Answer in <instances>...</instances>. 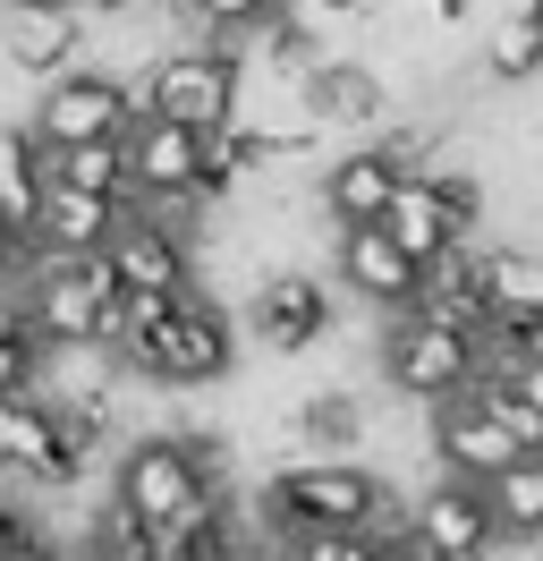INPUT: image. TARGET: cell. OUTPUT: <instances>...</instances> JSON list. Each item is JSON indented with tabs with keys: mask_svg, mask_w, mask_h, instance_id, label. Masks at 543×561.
Segmentation results:
<instances>
[{
	"mask_svg": "<svg viewBox=\"0 0 543 561\" xmlns=\"http://www.w3.org/2000/svg\"><path fill=\"white\" fill-rule=\"evenodd\" d=\"M382 519H400V502L382 485V468L366 459H280L264 485L246 527L272 545H298V536H373Z\"/></svg>",
	"mask_w": 543,
	"mask_h": 561,
	"instance_id": "1",
	"label": "cell"
},
{
	"mask_svg": "<svg viewBox=\"0 0 543 561\" xmlns=\"http://www.w3.org/2000/svg\"><path fill=\"white\" fill-rule=\"evenodd\" d=\"M238 350H246L238 316L221 307V298L187 289V298H170L145 332L119 341V366L145 375V383H162V391H204V383H221V375L238 366Z\"/></svg>",
	"mask_w": 543,
	"mask_h": 561,
	"instance_id": "2",
	"label": "cell"
},
{
	"mask_svg": "<svg viewBox=\"0 0 543 561\" xmlns=\"http://www.w3.org/2000/svg\"><path fill=\"white\" fill-rule=\"evenodd\" d=\"M204 493H230V451L204 434H145V443H119L111 459V502L145 527H170Z\"/></svg>",
	"mask_w": 543,
	"mask_h": 561,
	"instance_id": "3",
	"label": "cell"
},
{
	"mask_svg": "<svg viewBox=\"0 0 543 561\" xmlns=\"http://www.w3.org/2000/svg\"><path fill=\"white\" fill-rule=\"evenodd\" d=\"M18 307L43 332V350H111L119 341V280L102 255H34L18 280Z\"/></svg>",
	"mask_w": 543,
	"mask_h": 561,
	"instance_id": "4",
	"label": "cell"
},
{
	"mask_svg": "<svg viewBox=\"0 0 543 561\" xmlns=\"http://www.w3.org/2000/svg\"><path fill=\"white\" fill-rule=\"evenodd\" d=\"M382 383L416 400V409H441L459 391L484 383V332H459V323H434V316H382Z\"/></svg>",
	"mask_w": 543,
	"mask_h": 561,
	"instance_id": "5",
	"label": "cell"
},
{
	"mask_svg": "<svg viewBox=\"0 0 543 561\" xmlns=\"http://www.w3.org/2000/svg\"><path fill=\"white\" fill-rule=\"evenodd\" d=\"M136 111L178 119V128H196V137L230 128L238 119V51L230 43H178V51H162V60L145 69V85H136Z\"/></svg>",
	"mask_w": 543,
	"mask_h": 561,
	"instance_id": "6",
	"label": "cell"
},
{
	"mask_svg": "<svg viewBox=\"0 0 543 561\" xmlns=\"http://www.w3.org/2000/svg\"><path fill=\"white\" fill-rule=\"evenodd\" d=\"M238 332L272 357H305L323 332H332V280L305 273V264H264L246 307H238Z\"/></svg>",
	"mask_w": 543,
	"mask_h": 561,
	"instance_id": "7",
	"label": "cell"
},
{
	"mask_svg": "<svg viewBox=\"0 0 543 561\" xmlns=\"http://www.w3.org/2000/svg\"><path fill=\"white\" fill-rule=\"evenodd\" d=\"M102 264L119 280V298H187V289H196V239H187V221L145 213V205L119 213Z\"/></svg>",
	"mask_w": 543,
	"mask_h": 561,
	"instance_id": "8",
	"label": "cell"
},
{
	"mask_svg": "<svg viewBox=\"0 0 543 561\" xmlns=\"http://www.w3.org/2000/svg\"><path fill=\"white\" fill-rule=\"evenodd\" d=\"M136 128V85L111 69H68L34 94V145H94Z\"/></svg>",
	"mask_w": 543,
	"mask_h": 561,
	"instance_id": "9",
	"label": "cell"
},
{
	"mask_svg": "<svg viewBox=\"0 0 543 561\" xmlns=\"http://www.w3.org/2000/svg\"><path fill=\"white\" fill-rule=\"evenodd\" d=\"M85 468H94V459L51 425L43 391L0 400V485H18V493H26V485L34 493H77V485H85Z\"/></svg>",
	"mask_w": 543,
	"mask_h": 561,
	"instance_id": "10",
	"label": "cell"
},
{
	"mask_svg": "<svg viewBox=\"0 0 543 561\" xmlns=\"http://www.w3.org/2000/svg\"><path fill=\"white\" fill-rule=\"evenodd\" d=\"M128 179H136V205H145V213L187 221V213H196V179H204V137H196V128H178V119L136 111V128H128Z\"/></svg>",
	"mask_w": 543,
	"mask_h": 561,
	"instance_id": "11",
	"label": "cell"
},
{
	"mask_svg": "<svg viewBox=\"0 0 543 561\" xmlns=\"http://www.w3.org/2000/svg\"><path fill=\"white\" fill-rule=\"evenodd\" d=\"M407 527L425 561H493L501 553V527H493V493L475 477H434V485L407 502Z\"/></svg>",
	"mask_w": 543,
	"mask_h": 561,
	"instance_id": "12",
	"label": "cell"
},
{
	"mask_svg": "<svg viewBox=\"0 0 543 561\" xmlns=\"http://www.w3.org/2000/svg\"><path fill=\"white\" fill-rule=\"evenodd\" d=\"M425 434H434V468L441 477H475V485H493L509 459H527V443L484 409V391H459V400L425 409Z\"/></svg>",
	"mask_w": 543,
	"mask_h": 561,
	"instance_id": "13",
	"label": "cell"
},
{
	"mask_svg": "<svg viewBox=\"0 0 543 561\" xmlns=\"http://www.w3.org/2000/svg\"><path fill=\"white\" fill-rule=\"evenodd\" d=\"M332 255H339V280H348V298H366L373 316H407V307H416V280H425V264H407V247L391 239L382 221H357V230H339Z\"/></svg>",
	"mask_w": 543,
	"mask_h": 561,
	"instance_id": "14",
	"label": "cell"
},
{
	"mask_svg": "<svg viewBox=\"0 0 543 561\" xmlns=\"http://www.w3.org/2000/svg\"><path fill=\"white\" fill-rule=\"evenodd\" d=\"M400 179H416L391 153V145L373 137V145H357V153H339L332 171H323V187H314V205H323V221L332 230H357V221H382L391 213V196H400Z\"/></svg>",
	"mask_w": 543,
	"mask_h": 561,
	"instance_id": "15",
	"label": "cell"
},
{
	"mask_svg": "<svg viewBox=\"0 0 543 561\" xmlns=\"http://www.w3.org/2000/svg\"><path fill=\"white\" fill-rule=\"evenodd\" d=\"M0 69L34 77V85L85 69V18L77 9H0Z\"/></svg>",
	"mask_w": 543,
	"mask_h": 561,
	"instance_id": "16",
	"label": "cell"
},
{
	"mask_svg": "<svg viewBox=\"0 0 543 561\" xmlns=\"http://www.w3.org/2000/svg\"><path fill=\"white\" fill-rule=\"evenodd\" d=\"M119 213H128V205L43 179V205H34L26 239H34V255H102V247H111V230H119Z\"/></svg>",
	"mask_w": 543,
	"mask_h": 561,
	"instance_id": "17",
	"label": "cell"
},
{
	"mask_svg": "<svg viewBox=\"0 0 543 561\" xmlns=\"http://www.w3.org/2000/svg\"><path fill=\"white\" fill-rule=\"evenodd\" d=\"M298 94H305V119L314 128H373L382 111H391V94H382V77L366 69V60H314V69H298Z\"/></svg>",
	"mask_w": 543,
	"mask_h": 561,
	"instance_id": "18",
	"label": "cell"
},
{
	"mask_svg": "<svg viewBox=\"0 0 543 561\" xmlns=\"http://www.w3.org/2000/svg\"><path fill=\"white\" fill-rule=\"evenodd\" d=\"M382 230L407 247V264H441L450 247H467V230L450 221V187H441V171L400 179V196H391V213H382Z\"/></svg>",
	"mask_w": 543,
	"mask_h": 561,
	"instance_id": "19",
	"label": "cell"
},
{
	"mask_svg": "<svg viewBox=\"0 0 543 561\" xmlns=\"http://www.w3.org/2000/svg\"><path fill=\"white\" fill-rule=\"evenodd\" d=\"M366 434H373V409H366V391H348V383L305 391L298 417H289V443H298L305 459H357Z\"/></svg>",
	"mask_w": 543,
	"mask_h": 561,
	"instance_id": "20",
	"label": "cell"
},
{
	"mask_svg": "<svg viewBox=\"0 0 543 561\" xmlns=\"http://www.w3.org/2000/svg\"><path fill=\"white\" fill-rule=\"evenodd\" d=\"M153 545H162V561H230V553H255V527L230 493H204L170 527H153Z\"/></svg>",
	"mask_w": 543,
	"mask_h": 561,
	"instance_id": "21",
	"label": "cell"
},
{
	"mask_svg": "<svg viewBox=\"0 0 543 561\" xmlns=\"http://www.w3.org/2000/svg\"><path fill=\"white\" fill-rule=\"evenodd\" d=\"M43 179H60V187H85V196H111V205H136V179H128V137L43 145Z\"/></svg>",
	"mask_w": 543,
	"mask_h": 561,
	"instance_id": "22",
	"label": "cell"
},
{
	"mask_svg": "<svg viewBox=\"0 0 543 561\" xmlns=\"http://www.w3.org/2000/svg\"><path fill=\"white\" fill-rule=\"evenodd\" d=\"M484 493H493V527H501V545H543V451L509 459Z\"/></svg>",
	"mask_w": 543,
	"mask_h": 561,
	"instance_id": "23",
	"label": "cell"
},
{
	"mask_svg": "<svg viewBox=\"0 0 543 561\" xmlns=\"http://www.w3.org/2000/svg\"><path fill=\"white\" fill-rule=\"evenodd\" d=\"M484 323H543V255L535 247H493V316Z\"/></svg>",
	"mask_w": 543,
	"mask_h": 561,
	"instance_id": "24",
	"label": "cell"
},
{
	"mask_svg": "<svg viewBox=\"0 0 543 561\" xmlns=\"http://www.w3.org/2000/svg\"><path fill=\"white\" fill-rule=\"evenodd\" d=\"M484 77H493V85H527V77H543V9H509L501 26H493V43H484Z\"/></svg>",
	"mask_w": 543,
	"mask_h": 561,
	"instance_id": "25",
	"label": "cell"
},
{
	"mask_svg": "<svg viewBox=\"0 0 543 561\" xmlns=\"http://www.w3.org/2000/svg\"><path fill=\"white\" fill-rule=\"evenodd\" d=\"M43 366H51L43 332L26 323V307H18V298H0V400H26V391H43Z\"/></svg>",
	"mask_w": 543,
	"mask_h": 561,
	"instance_id": "26",
	"label": "cell"
},
{
	"mask_svg": "<svg viewBox=\"0 0 543 561\" xmlns=\"http://www.w3.org/2000/svg\"><path fill=\"white\" fill-rule=\"evenodd\" d=\"M34 205H43V145L34 128H0V213L26 230Z\"/></svg>",
	"mask_w": 543,
	"mask_h": 561,
	"instance_id": "27",
	"label": "cell"
},
{
	"mask_svg": "<svg viewBox=\"0 0 543 561\" xmlns=\"http://www.w3.org/2000/svg\"><path fill=\"white\" fill-rule=\"evenodd\" d=\"M77 561H162V545H153L145 519H128L119 502H102L85 519V536H77Z\"/></svg>",
	"mask_w": 543,
	"mask_h": 561,
	"instance_id": "28",
	"label": "cell"
},
{
	"mask_svg": "<svg viewBox=\"0 0 543 561\" xmlns=\"http://www.w3.org/2000/svg\"><path fill=\"white\" fill-rule=\"evenodd\" d=\"M170 18L187 26V43H246L272 9L264 0H170Z\"/></svg>",
	"mask_w": 543,
	"mask_h": 561,
	"instance_id": "29",
	"label": "cell"
},
{
	"mask_svg": "<svg viewBox=\"0 0 543 561\" xmlns=\"http://www.w3.org/2000/svg\"><path fill=\"white\" fill-rule=\"evenodd\" d=\"M34 536H43V519L26 511V493H18V485H0V561H18Z\"/></svg>",
	"mask_w": 543,
	"mask_h": 561,
	"instance_id": "30",
	"label": "cell"
},
{
	"mask_svg": "<svg viewBox=\"0 0 543 561\" xmlns=\"http://www.w3.org/2000/svg\"><path fill=\"white\" fill-rule=\"evenodd\" d=\"M280 561H373V536H298L280 545Z\"/></svg>",
	"mask_w": 543,
	"mask_h": 561,
	"instance_id": "31",
	"label": "cell"
},
{
	"mask_svg": "<svg viewBox=\"0 0 543 561\" xmlns=\"http://www.w3.org/2000/svg\"><path fill=\"white\" fill-rule=\"evenodd\" d=\"M26 264H34V239L0 213V298H18V280H26Z\"/></svg>",
	"mask_w": 543,
	"mask_h": 561,
	"instance_id": "32",
	"label": "cell"
},
{
	"mask_svg": "<svg viewBox=\"0 0 543 561\" xmlns=\"http://www.w3.org/2000/svg\"><path fill=\"white\" fill-rule=\"evenodd\" d=\"M305 18L314 26H366V18H382V0H305Z\"/></svg>",
	"mask_w": 543,
	"mask_h": 561,
	"instance_id": "33",
	"label": "cell"
},
{
	"mask_svg": "<svg viewBox=\"0 0 543 561\" xmlns=\"http://www.w3.org/2000/svg\"><path fill=\"white\" fill-rule=\"evenodd\" d=\"M18 561H77V545H60V536L43 527V536H34V545H26V553H18Z\"/></svg>",
	"mask_w": 543,
	"mask_h": 561,
	"instance_id": "34",
	"label": "cell"
},
{
	"mask_svg": "<svg viewBox=\"0 0 543 561\" xmlns=\"http://www.w3.org/2000/svg\"><path fill=\"white\" fill-rule=\"evenodd\" d=\"M434 9H441V18H450V26H459V18H467L475 0H434Z\"/></svg>",
	"mask_w": 543,
	"mask_h": 561,
	"instance_id": "35",
	"label": "cell"
},
{
	"mask_svg": "<svg viewBox=\"0 0 543 561\" xmlns=\"http://www.w3.org/2000/svg\"><path fill=\"white\" fill-rule=\"evenodd\" d=\"M230 561H264V553H230Z\"/></svg>",
	"mask_w": 543,
	"mask_h": 561,
	"instance_id": "36",
	"label": "cell"
},
{
	"mask_svg": "<svg viewBox=\"0 0 543 561\" xmlns=\"http://www.w3.org/2000/svg\"><path fill=\"white\" fill-rule=\"evenodd\" d=\"M264 9H280V0H264Z\"/></svg>",
	"mask_w": 543,
	"mask_h": 561,
	"instance_id": "37",
	"label": "cell"
},
{
	"mask_svg": "<svg viewBox=\"0 0 543 561\" xmlns=\"http://www.w3.org/2000/svg\"><path fill=\"white\" fill-rule=\"evenodd\" d=\"M425 9H434V0H425Z\"/></svg>",
	"mask_w": 543,
	"mask_h": 561,
	"instance_id": "38",
	"label": "cell"
}]
</instances>
